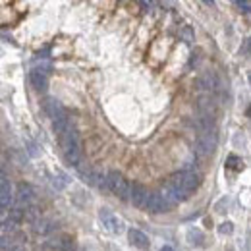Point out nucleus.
Returning a JSON list of instances; mask_svg holds the SVG:
<instances>
[{
  "label": "nucleus",
  "instance_id": "nucleus-1",
  "mask_svg": "<svg viewBox=\"0 0 251 251\" xmlns=\"http://www.w3.org/2000/svg\"><path fill=\"white\" fill-rule=\"evenodd\" d=\"M60 145H62V155L66 158V162L70 166L79 168L81 166V158H83V147H81V137H79V133H77L74 124L60 135Z\"/></svg>",
  "mask_w": 251,
  "mask_h": 251
},
{
  "label": "nucleus",
  "instance_id": "nucleus-2",
  "mask_svg": "<svg viewBox=\"0 0 251 251\" xmlns=\"http://www.w3.org/2000/svg\"><path fill=\"white\" fill-rule=\"evenodd\" d=\"M106 188L110 189L116 197H120V199H129L131 184L126 180L120 172H116V170H112V172L106 174Z\"/></svg>",
  "mask_w": 251,
  "mask_h": 251
},
{
  "label": "nucleus",
  "instance_id": "nucleus-3",
  "mask_svg": "<svg viewBox=\"0 0 251 251\" xmlns=\"http://www.w3.org/2000/svg\"><path fill=\"white\" fill-rule=\"evenodd\" d=\"M99 220H100L102 228H104L108 234H112V236H120L126 230L124 220L120 219L118 215H114L110 209H100V211H99Z\"/></svg>",
  "mask_w": 251,
  "mask_h": 251
},
{
  "label": "nucleus",
  "instance_id": "nucleus-4",
  "mask_svg": "<svg viewBox=\"0 0 251 251\" xmlns=\"http://www.w3.org/2000/svg\"><path fill=\"white\" fill-rule=\"evenodd\" d=\"M217 149V133L215 129H209V131H201L195 139V153L199 157H209L213 155V151Z\"/></svg>",
  "mask_w": 251,
  "mask_h": 251
},
{
  "label": "nucleus",
  "instance_id": "nucleus-5",
  "mask_svg": "<svg viewBox=\"0 0 251 251\" xmlns=\"http://www.w3.org/2000/svg\"><path fill=\"white\" fill-rule=\"evenodd\" d=\"M160 193L164 195V199H166L170 205H176V203H184V201H186V199L189 197L188 191L182 188L178 182H174L172 178L168 180V184L162 188V191H160Z\"/></svg>",
  "mask_w": 251,
  "mask_h": 251
},
{
  "label": "nucleus",
  "instance_id": "nucleus-6",
  "mask_svg": "<svg viewBox=\"0 0 251 251\" xmlns=\"http://www.w3.org/2000/svg\"><path fill=\"white\" fill-rule=\"evenodd\" d=\"M172 180H174V182H178L182 188L188 191V193H191V191H195V189L199 188V174H197V172H193V170L178 172V174H174V176H172Z\"/></svg>",
  "mask_w": 251,
  "mask_h": 251
},
{
  "label": "nucleus",
  "instance_id": "nucleus-7",
  "mask_svg": "<svg viewBox=\"0 0 251 251\" xmlns=\"http://www.w3.org/2000/svg\"><path fill=\"white\" fill-rule=\"evenodd\" d=\"M43 108H45V112L49 114V118L52 120V124H54L56 120H60V118L66 116V110H64L62 102H60L58 99H54V97H47L45 102H43Z\"/></svg>",
  "mask_w": 251,
  "mask_h": 251
},
{
  "label": "nucleus",
  "instance_id": "nucleus-8",
  "mask_svg": "<svg viewBox=\"0 0 251 251\" xmlns=\"http://www.w3.org/2000/svg\"><path fill=\"white\" fill-rule=\"evenodd\" d=\"M149 191L145 186H141V184H133L131 186V193H129V201H131V205L133 207H145L147 209V201H149Z\"/></svg>",
  "mask_w": 251,
  "mask_h": 251
},
{
  "label": "nucleus",
  "instance_id": "nucleus-9",
  "mask_svg": "<svg viewBox=\"0 0 251 251\" xmlns=\"http://www.w3.org/2000/svg\"><path fill=\"white\" fill-rule=\"evenodd\" d=\"M170 207H172V205L164 199L162 193H151V195H149V201H147V211H149V213H155V215L166 213Z\"/></svg>",
  "mask_w": 251,
  "mask_h": 251
},
{
  "label": "nucleus",
  "instance_id": "nucleus-10",
  "mask_svg": "<svg viewBox=\"0 0 251 251\" xmlns=\"http://www.w3.org/2000/svg\"><path fill=\"white\" fill-rule=\"evenodd\" d=\"M127 240H129V244H131L133 248H137V250H141V251H147L151 248L149 238H147L141 230H129V232H127Z\"/></svg>",
  "mask_w": 251,
  "mask_h": 251
},
{
  "label": "nucleus",
  "instance_id": "nucleus-11",
  "mask_svg": "<svg viewBox=\"0 0 251 251\" xmlns=\"http://www.w3.org/2000/svg\"><path fill=\"white\" fill-rule=\"evenodd\" d=\"M29 83L35 91H45L49 87V77L43 70H31L29 72Z\"/></svg>",
  "mask_w": 251,
  "mask_h": 251
},
{
  "label": "nucleus",
  "instance_id": "nucleus-12",
  "mask_svg": "<svg viewBox=\"0 0 251 251\" xmlns=\"http://www.w3.org/2000/svg\"><path fill=\"white\" fill-rule=\"evenodd\" d=\"M16 201L20 203V205H31L33 201H35V191L29 184H20L18 186V193H16Z\"/></svg>",
  "mask_w": 251,
  "mask_h": 251
},
{
  "label": "nucleus",
  "instance_id": "nucleus-13",
  "mask_svg": "<svg viewBox=\"0 0 251 251\" xmlns=\"http://www.w3.org/2000/svg\"><path fill=\"white\" fill-rule=\"evenodd\" d=\"M197 85H199V89H203V91H215V89L219 87V77H217L215 72H205V74L197 79Z\"/></svg>",
  "mask_w": 251,
  "mask_h": 251
},
{
  "label": "nucleus",
  "instance_id": "nucleus-14",
  "mask_svg": "<svg viewBox=\"0 0 251 251\" xmlns=\"http://www.w3.org/2000/svg\"><path fill=\"white\" fill-rule=\"evenodd\" d=\"M83 178H85V182H87L89 186H93V188H106V176H104L100 170H87V172L83 174Z\"/></svg>",
  "mask_w": 251,
  "mask_h": 251
},
{
  "label": "nucleus",
  "instance_id": "nucleus-15",
  "mask_svg": "<svg viewBox=\"0 0 251 251\" xmlns=\"http://www.w3.org/2000/svg\"><path fill=\"white\" fill-rule=\"evenodd\" d=\"M10 201H12V184L8 182L6 176H2V186H0V205H2V209H8Z\"/></svg>",
  "mask_w": 251,
  "mask_h": 251
},
{
  "label": "nucleus",
  "instance_id": "nucleus-16",
  "mask_svg": "<svg viewBox=\"0 0 251 251\" xmlns=\"http://www.w3.org/2000/svg\"><path fill=\"white\" fill-rule=\"evenodd\" d=\"M188 242L191 246H201V244H203V232H201L199 228H189Z\"/></svg>",
  "mask_w": 251,
  "mask_h": 251
},
{
  "label": "nucleus",
  "instance_id": "nucleus-17",
  "mask_svg": "<svg viewBox=\"0 0 251 251\" xmlns=\"http://www.w3.org/2000/svg\"><path fill=\"white\" fill-rule=\"evenodd\" d=\"M228 168H236V170H242L244 168V162H242V158H238V157H228V164H226Z\"/></svg>",
  "mask_w": 251,
  "mask_h": 251
},
{
  "label": "nucleus",
  "instance_id": "nucleus-18",
  "mask_svg": "<svg viewBox=\"0 0 251 251\" xmlns=\"http://www.w3.org/2000/svg\"><path fill=\"white\" fill-rule=\"evenodd\" d=\"M37 224H39V226H37L35 230H37V232H41V234H47V232H50V230H52V226H50V222H49V220H39Z\"/></svg>",
  "mask_w": 251,
  "mask_h": 251
},
{
  "label": "nucleus",
  "instance_id": "nucleus-19",
  "mask_svg": "<svg viewBox=\"0 0 251 251\" xmlns=\"http://www.w3.org/2000/svg\"><path fill=\"white\" fill-rule=\"evenodd\" d=\"M219 232L220 234H232V232H234V224H232V222H222Z\"/></svg>",
  "mask_w": 251,
  "mask_h": 251
},
{
  "label": "nucleus",
  "instance_id": "nucleus-20",
  "mask_svg": "<svg viewBox=\"0 0 251 251\" xmlns=\"http://www.w3.org/2000/svg\"><path fill=\"white\" fill-rule=\"evenodd\" d=\"M234 4H236V8H240L242 12H250L251 10V2H246V0H236Z\"/></svg>",
  "mask_w": 251,
  "mask_h": 251
},
{
  "label": "nucleus",
  "instance_id": "nucleus-21",
  "mask_svg": "<svg viewBox=\"0 0 251 251\" xmlns=\"http://www.w3.org/2000/svg\"><path fill=\"white\" fill-rule=\"evenodd\" d=\"M242 54H246V56L251 54V37H248V39L244 41V45H242Z\"/></svg>",
  "mask_w": 251,
  "mask_h": 251
},
{
  "label": "nucleus",
  "instance_id": "nucleus-22",
  "mask_svg": "<svg viewBox=\"0 0 251 251\" xmlns=\"http://www.w3.org/2000/svg\"><path fill=\"white\" fill-rule=\"evenodd\" d=\"M160 251H174V250H172L170 246H164V248H162V250H160Z\"/></svg>",
  "mask_w": 251,
  "mask_h": 251
},
{
  "label": "nucleus",
  "instance_id": "nucleus-23",
  "mask_svg": "<svg viewBox=\"0 0 251 251\" xmlns=\"http://www.w3.org/2000/svg\"><path fill=\"white\" fill-rule=\"evenodd\" d=\"M248 116L251 118V104H250V108H248Z\"/></svg>",
  "mask_w": 251,
  "mask_h": 251
},
{
  "label": "nucleus",
  "instance_id": "nucleus-24",
  "mask_svg": "<svg viewBox=\"0 0 251 251\" xmlns=\"http://www.w3.org/2000/svg\"><path fill=\"white\" fill-rule=\"evenodd\" d=\"M248 81H250V87H251V74L248 75Z\"/></svg>",
  "mask_w": 251,
  "mask_h": 251
}]
</instances>
